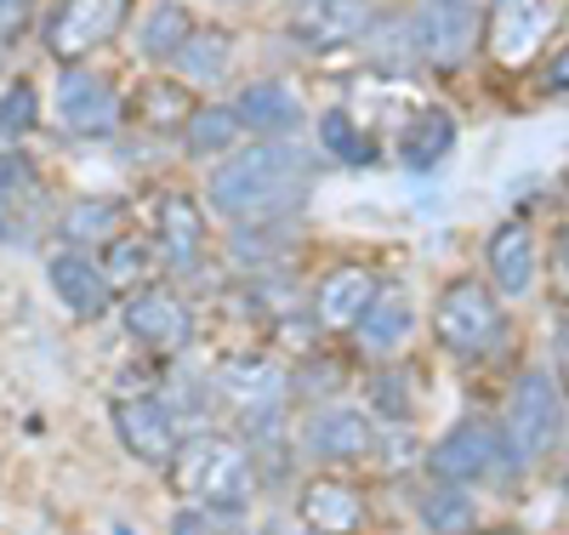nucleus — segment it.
Wrapping results in <instances>:
<instances>
[{"label": "nucleus", "instance_id": "c9c22d12", "mask_svg": "<svg viewBox=\"0 0 569 535\" xmlns=\"http://www.w3.org/2000/svg\"><path fill=\"white\" fill-rule=\"evenodd\" d=\"M541 86H547L552 97H569V40L558 46V52H552V63L541 69Z\"/></svg>", "mask_w": 569, "mask_h": 535}, {"label": "nucleus", "instance_id": "a19ab883", "mask_svg": "<svg viewBox=\"0 0 569 535\" xmlns=\"http://www.w3.org/2000/svg\"><path fill=\"white\" fill-rule=\"evenodd\" d=\"M262 535H284V529H279V524H262Z\"/></svg>", "mask_w": 569, "mask_h": 535}, {"label": "nucleus", "instance_id": "dca6fc26", "mask_svg": "<svg viewBox=\"0 0 569 535\" xmlns=\"http://www.w3.org/2000/svg\"><path fill=\"white\" fill-rule=\"evenodd\" d=\"M154 257L166 268H194L206 257V217L194 194H166L154 211Z\"/></svg>", "mask_w": 569, "mask_h": 535}, {"label": "nucleus", "instance_id": "393cba45", "mask_svg": "<svg viewBox=\"0 0 569 535\" xmlns=\"http://www.w3.org/2000/svg\"><path fill=\"white\" fill-rule=\"evenodd\" d=\"M240 137H246V126H240V115H233V103H200L194 109V120L182 126V149L194 155V160H228L233 149H240Z\"/></svg>", "mask_w": 569, "mask_h": 535}, {"label": "nucleus", "instance_id": "7ed1b4c3", "mask_svg": "<svg viewBox=\"0 0 569 535\" xmlns=\"http://www.w3.org/2000/svg\"><path fill=\"white\" fill-rule=\"evenodd\" d=\"M496 427L507 445V467L541 462L563 439V394H558L552 370H518L512 394H507V416Z\"/></svg>", "mask_w": 569, "mask_h": 535}, {"label": "nucleus", "instance_id": "bb28decb", "mask_svg": "<svg viewBox=\"0 0 569 535\" xmlns=\"http://www.w3.org/2000/svg\"><path fill=\"white\" fill-rule=\"evenodd\" d=\"M228 63H233V34L222 23H200L194 40L182 46L177 75H182V86H211V80L228 75Z\"/></svg>", "mask_w": 569, "mask_h": 535}, {"label": "nucleus", "instance_id": "79ce46f5", "mask_svg": "<svg viewBox=\"0 0 569 535\" xmlns=\"http://www.w3.org/2000/svg\"><path fill=\"white\" fill-rule=\"evenodd\" d=\"M308 7H319V0H297V12H308Z\"/></svg>", "mask_w": 569, "mask_h": 535}, {"label": "nucleus", "instance_id": "2eb2a0df", "mask_svg": "<svg viewBox=\"0 0 569 535\" xmlns=\"http://www.w3.org/2000/svg\"><path fill=\"white\" fill-rule=\"evenodd\" d=\"M376 274L365 262H337L319 285H313V319L330 325V330H353L365 319V308L376 303Z\"/></svg>", "mask_w": 569, "mask_h": 535}, {"label": "nucleus", "instance_id": "f8f14e48", "mask_svg": "<svg viewBox=\"0 0 569 535\" xmlns=\"http://www.w3.org/2000/svg\"><path fill=\"white\" fill-rule=\"evenodd\" d=\"M376 29V0H319L297 18V40L308 52H342V46H365Z\"/></svg>", "mask_w": 569, "mask_h": 535}, {"label": "nucleus", "instance_id": "4be33fe9", "mask_svg": "<svg viewBox=\"0 0 569 535\" xmlns=\"http://www.w3.org/2000/svg\"><path fill=\"white\" fill-rule=\"evenodd\" d=\"M217 387L228 399H240L246 410H279L284 399V370L262 354H233L222 370H217Z\"/></svg>", "mask_w": 569, "mask_h": 535}, {"label": "nucleus", "instance_id": "a211bd4d", "mask_svg": "<svg viewBox=\"0 0 569 535\" xmlns=\"http://www.w3.org/2000/svg\"><path fill=\"white\" fill-rule=\"evenodd\" d=\"M456 149V115L439 109V103H427L416 109L405 126H399V142H393V155L410 177H427L433 166H445V155Z\"/></svg>", "mask_w": 569, "mask_h": 535}, {"label": "nucleus", "instance_id": "6ab92c4d", "mask_svg": "<svg viewBox=\"0 0 569 535\" xmlns=\"http://www.w3.org/2000/svg\"><path fill=\"white\" fill-rule=\"evenodd\" d=\"M410 325H416V308L405 297V285H382V290H376V303L365 308V319L353 325V336H359V348L370 359H393L399 343L410 336Z\"/></svg>", "mask_w": 569, "mask_h": 535}, {"label": "nucleus", "instance_id": "f03ea898", "mask_svg": "<svg viewBox=\"0 0 569 535\" xmlns=\"http://www.w3.org/2000/svg\"><path fill=\"white\" fill-rule=\"evenodd\" d=\"M171 484L194 507H206L217 518H233L257 496V467H251L246 445L222 439V433H194V439H182V450L171 462Z\"/></svg>", "mask_w": 569, "mask_h": 535}, {"label": "nucleus", "instance_id": "5701e85b", "mask_svg": "<svg viewBox=\"0 0 569 535\" xmlns=\"http://www.w3.org/2000/svg\"><path fill=\"white\" fill-rule=\"evenodd\" d=\"M120 222H126V206L114 194H80V200L58 217V234H63V246L91 251V246H114Z\"/></svg>", "mask_w": 569, "mask_h": 535}, {"label": "nucleus", "instance_id": "20e7f679", "mask_svg": "<svg viewBox=\"0 0 569 535\" xmlns=\"http://www.w3.org/2000/svg\"><path fill=\"white\" fill-rule=\"evenodd\" d=\"M433 330H439V343L445 354L456 359H485L496 343H501V330H507V314L496 303V290L485 279H450L439 290V303H433Z\"/></svg>", "mask_w": 569, "mask_h": 535}, {"label": "nucleus", "instance_id": "39448f33", "mask_svg": "<svg viewBox=\"0 0 569 535\" xmlns=\"http://www.w3.org/2000/svg\"><path fill=\"white\" fill-rule=\"evenodd\" d=\"M126 12H131V0H58V7L46 12V23H40L46 58H58L63 69L86 63L91 52H103V46L120 34Z\"/></svg>", "mask_w": 569, "mask_h": 535}, {"label": "nucleus", "instance_id": "473e14b6", "mask_svg": "<svg viewBox=\"0 0 569 535\" xmlns=\"http://www.w3.org/2000/svg\"><path fill=\"white\" fill-rule=\"evenodd\" d=\"M34 126H40V91H34V80H7V86H0V137L18 142Z\"/></svg>", "mask_w": 569, "mask_h": 535}, {"label": "nucleus", "instance_id": "cd10ccee", "mask_svg": "<svg viewBox=\"0 0 569 535\" xmlns=\"http://www.w3.org/2000/svg\"><path fill=\"white\" fill-rule=\"evenodd\" d=\"M194 109L200 103H188V91H182V80H149L131 103H126V115L137 120V126H154V131H182L188 120H194Z\"/></svg>", "mask_w": 569, "mask_h": 535}, {"label": "nucleus", "instance_id": "9d476101", "mask_svg": "<svg viewBox=\"0 0 569 535\" xmlns=\"http://www.w3.org/2000/svg\"><path fill=\"white\" fill-rule=\"evenodd\" d=\"M507 467V445H501V427L467 416L456 422L439 445H427V473H433L439 484H479L490 473Z\"/></svg>", "mask_w": 569, "mask_h": 535}, {"label": "nucleus", "instance_id": "9b49d317", "mask_svg": "<svg viewBox=\"0 0 569 535\" xmlns=\"http://www.w3.org/2000/svg\"><path fill=\"white\" fill-rule=\"evenodd\" d=\"M46 285H52V297L74 314V319H103L114 308V285L103 274V262L91 251H74V246H58L46 251Z\"/></svg>", "mask_w": 569, "mask_h": 535}, {"label": "nucleus", "instance_id": "a878e982", "mask_svg": "<svg viewBox=\"0 0 569 535\" xmlns=\"http://www.w3.org/2000/svg\"><path fill=\"white\" fill-rule=\"evenodd\" d=\"M297 246V217H284V222H233L228 234V251L240 268H279L284 257H291Z\"/></svg>", "mask_w": 569, "mask_h": 535}, {"label": "nucleus", "instance_id": "2f4dec72", "mask_svg": "<svg viewBox=\"0 0 569 535\" xmlns=\"http://www.w3.org/2000/svg\"><path fill=\"white\" fill-rule=\"evenodd\" d=\"M40 200V182H34V166L23 155H0V234H7V217H23L29 206Z\"/></svg>", "mask_w": 569, "mask_h": 535}, {"label": "nucleus", "instance_id": "f257e3e1", "mask_svg": "<svg viewBox=\"0 0 569 535\" xmlns=\"http://www.w3.org/2000/svg\"><path fill=\"white\" fill-rule=\"evenodd\" d=\"M319 182V155H308L297 137L284 142H246L206 177V200L228 222H284L308 206Z\"/></svg>", "mask_w": 569, "mask_h": 535}, {"label": "nucleus", "instance_id": "c85d7f7f", "mask_svg": "<svg viewBox=\"0 0 569 535\" xmlns=\"http://www.w3.org/2000/svg\"><path fill=\"white\" fill-rule=\"evenodd\" d=\"M421 524L427 535H472L479 529V507H472V496L461 491V484H439L433 478V491H421Z\"/></svg>", "mask_w": 569, "mask_h": 535}, {"label": "nucleus", "instance_id": "e433bc0d", "mask_svg": "<svg viewBox=\"0 0 569 535\" xmlns=\"http://www.w3.org/2000/svg\"><path fill=\"white\" fill-rule=\"evenodd\" d=\"M29 23V0H0V40H12Z\"/></svg>", "mask_w": 569, "mask_h": 535}, {"label": "nucleus", "instance_id": "f704fd0d", "mask_svg": "<svg viewBox=\"0 0 569 535\" xmlns=\"http://www.w3.org/2000/svg\"><path fill=\"white\" fill-rule=\"evenodd\" d=\"M171 535H222V529H217V513L182 507V513H171Z\"/></svg>", "mask_w": 569, "mask_h": 535}, {"label": "nucleus", "instance_id": "423d86ee", "mask_svg": "<svg viewBox=\"0 0 569 535\" xmlns=\"http://www.w3.org/2000/svg\"><path fill=\"white\" fill-rule=\"evenodd\" d=\"M485 34L479 0H421L410 12V46L427 69H461Z\"/></svg>", "mask_w": 569, "mask_h": 535}, {"label": "nucleus", "instance_id": "aec40b11", "mask_svg": "<svg viewBox=\"0 0 569 535\" xmlns=\"http://www.w3.org/2000/svg\"><path fill=\"white\" fill-rule=\"evenodd\" d=\"M297 513H302L308 535H353L359 518H365L353 484H342V478H313V484H302Z\"/></svg>", "mask_w": 569, "mask_h": 535}, {"label": "nucleus", "instance_id": "58836bf2", "mask_svg": "<svg viewBox=\"0 0 569 535\" xmlns=\"http://www.w3.org/2000/svg\"><path fill=\"white\" fill-rule=\"evenodd\" d=\"M552 268H558V279L569 290V222H558V234H552Z\"/></svg>", "mask_w": 569, "mask_h": 535}, {"label": "nucleus", "instance_id": "0eeeda50", "mask_svg": "<svg viewBox=\"0 0 569 535\" xmlns=\"http://www.w3.org/2000/svg\"><path fill=\"white\" fill-rule=\"evenodd\" d=\"M109 427H114V439L131 462L171 467L177 450H182V416L160 394H120L109 405Z\"/></svg>", "mask_w": 569, "mask_h": 535}, {"label": "nucleus", "instance_id": "c756f323", "mask_svg": "<svg viewBox=\"0 0 569 535\" xmlns=\"http://www.w3.org/2000/svg\"><path fill=\"white\" fill-rule=\"evenodd\" d=\"M319 149H325L330 160H342V166H370V160H376L365 126H359L348 109H325V115H319Z\"/></svg>", "mask_w": 569, "mask_h": 535}, {"label": "nucleus", "instance_id": "ddd939ff", "mask_svg": "<svg viewBox=\"0 0 569 535\" xmlns=\"http://www.w3.org/2000/svg\"><path fill=\"white\" fill-rule=\"evenodd\" d=\"M370 445H376V427L353 405H325L302 427V450L313 462H359V456H370Z\"/></svg>", "mask_w": 569, "mask_h": 535}, {"label": "nucleus", "instance_id": "37998d69", "mask_svg": "<svg viewBox=\"0 0 569 535\" xmlns=\"http://www.w3.org/2000/svg\"><path fill=\"white\" fill-rule=\"evenodd\" d=\"M563 484H569V473H563Z\"/></svg>", "mask_w": 569, "mask_h": 535}, {"label": "nucleus", "instance_id": "f3484780", "mask_svg": "<svg viewBox=\"0 0 569 535\" xmlns=\"http://www.w3.org/2000/svg\"><path fill=\"white\" fill-rule=\"evenodd\" d=\"M485 262H490V285L501 290V297H525V290L536 285V228L525 217H507L490 234Z\"/></svg>", "mask_w": 569, "mask_h": 535}, {"label": "nucleus", "instance_id": "72a5a7b5", "mask_svg": "<svg viewBox=\"0 0 569 535\" xmlns=\"http://www.w3.org/2000/svg\"><path fill=\"white\" fill-rule=\"evenodd\" d=\"M370 394H376V410H382V416H410V376L376 370L370 376Z\"/></svg>", "mask_w": 569, "mask_h": 535}, {"label": "nucleus", "instance_id": "6e6552de", "mask_svg": "<svg viewBox=\"0 0 569 535\" xmlns=\"http://www.w3.org/2000/svg\"><path fill=\"white\" fill-rule=\"evenodd\" d=\"M52 103H58V126L69 137H80V142H103V137H114L126 126V97L114 91L109 75L86 69V63H69L58 75V97H52Z\"/></svg>", "mask_w": 569, "mask_h": 535}, {"label": "nucleus", "instance_id": "1a4fd4ad", "mask_svg": "<svg viewBox=\"0 0 569 535\" xmlns=\"http://www.w3.org/2000/svg\"><path fill=\"white\" fill-rule=\"evenodd\" d=\"M120 325H126L131 343L149 348V354H182L188 343H194V308H188L171 285H137V290H126Z\"/></svg>", "mask_w": 569, "mask_h": 535}, {"label": "nucleus", "instance_id": "7c9ffc66", "mask_svg": "<svg viewBox=\"0 0 569 535\" xmlns=\"http://www.w3.org/2000/svg\"><path fill=\"white\" fill-rule=\"evenodd\" d=\"M98 262H103V274H109V285H114V290H126V285L137 290V285H142V274L154 268V246H149V239H137V234H120L114 246H103V257H98Z\"/></svg>", "mask_w": 569, "mask_h": 535}, {"label": "nucleus", "instance_id": "4468645a", "mask_svg": "<svg viewBox=\"0 0 569 535\" xmlns=\"http://www.w3.org/2000/svg\"><path fill=\"white\" fill-rule=\"evenodd\" d=\"M233 115L257 142H284L302 131V103L284 80H251L240 97H233Z\"/></svg>", "mask_w": 569, "mask_h": 535}, {"label": "nucleus", "instance_id": "4c0bfd02", "mask_svg": "<svg viewBox=\"0 0 569 535\" xmlns=\"http://www.w3.org/2000/svg\"><path fill=\"white\" fill-rule=\"evenodd\" d=\"M552 365H558V376L569 382V319L552 325Z\"/></svg>", "mask_w": 569, "mask_h": 535}, {"label": "nucleus", "instance_id": "412c9836", "mask_svg": "<svg viewBox=\"0 0 569 535\" xmlns=\"http://www.w3.org/2000/svg\"><path fill=\"white\" fill-rule=\"evenodd\" d=\"M547 0H496V18H490V46L501 63H525L536 52V40L547 34Z\"/></svg>", "mask_w": 569, "mask_h": 535}, {"label": "nucleus", "instance_id": "ea45409f", "mask_svg": "<svg viewBox=\"0 0 569 535\" xmlns=\"http://www.w3.org/2000/svg\"><path fill=\"white\" fill-rule=\"evenodd\" d=\"M472 535H525V529H512V524H496V529H472Z\"/></svg>", "mask_w": 569, "mask_h": 535}, {"label": "nucleus", "instance_id": "b1692460", "mask_svg": "<svg viewBox=\"0 0 569 535\" xmlns=\"http://www.w3.org/2000/svg\"><path fill=\"white\" fill-rule=\"evenodd\" d=\"M194 18H188V7L182 0H154L149 12H142V23H137V52L149 58V63H171L177 69V58H182V46L194 40Z\"/></svg>", "mask_w": 569, "mask_h": 535}]
</instances>
